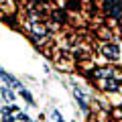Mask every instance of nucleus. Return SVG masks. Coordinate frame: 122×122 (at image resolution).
<instances>
[{"label":"nucleus","instance_id":"423d86ee","mask_svg":"<svg viewBox=\"0 0 122 122\" xmlns=\"http://www.w3.org/2000/svg\"><path fill=\"white\" fill-rule=\"evenodd\" d=\"M0 77L4 79V81H6V83H8V86H10V87H20V83H18V81H16V79H14V77H12V75H8V73H6V71H4V69H0Z\"/></svg>","mask_w":122,"mask_h":122},{"label":"nucleus","instance_id":"20e7f679","mask_svg":"<svg viewBox=\"0 0 122 122\" xmlns=\"http://www.w3.org/2000/svg\"><path fill=\"white\" fill-rule=\"evenodd\" d=\"M102 90L104 92H118L120 90V77H108V79H102Z\"/></svg>","mask_w":122,"mask_h":122},{"label":"nucleus","instance_id":"f03ea898","mask_svg":"<svg viewBox=\"0 0 122 122\" xmlns=\"http://www.w3.org/2000/svg\"><path fill=\"white\" fill-rule=\"evenodd\" d=\"M100 53H102V57H106V59H110V61H118V59H120V47L114 45V43L102 45Z\"/></svg>","mask_w":122,"mask_h":122},{"label":"nucleus","instance_id":"6e6552de","mask_svg":"<svg viewBox=\"0 0 122 122\" xmlns=\"http://www.w3.org/2000/svg\"><path fill=\"white\" fill-rule=\"evenodd\" d=\"M18 118H20V120H22V122H29V120H30V118H29V116H26V114H25V112H18Z\"/></svg>","mask_w":122,"mask_h":122},{"label":"nucleus","instance_id":"f257e3e1","mask_svg":"<svg viewBox=\"0 0 122 122\" xmlns=\"http://www.w3.org/2000/svg\"><path fill=\"white\" fill-rule=\"evenodd\" d=\"M102 8H104L106 16L110 18H122V0H104V4H102Z\"/></svg>","mask_w":122,"mask_h":122},{"label":"nucleus","instance_id":"9d476101","mask_svg":"<svg viewBox=\"0 0 122 122\" xmlns=\"http://www.w3.org/2000/svg\"><path fill=\"white\" fill-rule=\"evenodd\" d=\"M2 96H4L6 100H12V94H10L8 90H2Z\"/></svg>","mask_w":122,"mask_h":122},{"label":"nucleus","instance_id":"0eeeda50","mask_svg":"<svg viewBox=\"0 0 122 122\" xmlns=\"http://www.w3.org/2000/svg\"><path fill=\"white\" fill-rule=\"evenodd\" d=\"M20 96L25 98V100L29 102V104H35V102H33V96H30V94H29V92H26V90H22V87H20Z\"/></svg>","mask_w":122,"mask_h":122},{"label":"nucleus","instance_id":"7ed1b4c3","mask_svg":"<svg viewBox=\"0 0 122 122\" xmlns=\"http://www.w3.org/2000/svg\"><path fill=\"white\" fill-rule=\"evenodd\" d=\"M94 77L96 79H108V77H120V73H118L114 67H98V69H94Z\"/></svg>","mask_w":122,"mask_h":122},{"label":"nucleus","instance_id":"1a4fd4ad","mask_svg":"<svg viewBox=\"0 0 122 122\" xmlns=\"http://www.w3.org/2000/svg\"><path fill=\"white\" fill-rule=\"evenodd\" d=\"M2 122H14V118L10 116V114H4V116H2Z\"/></svg>","mask_w":122,"mask_h":122},{"label":"nucleus","instance_id":"39448f33","mask_svg":"<svg viewBox=\"0 0 122 122\" xmlns=\"http://www.w3.org/2000/svg\"><path fill=\"white\" fill-rule=\"evenodd\" d=\"M73 94H75V98H77L79 106H81V108H87V96H86V94L81 92V87L73 86Z\"/></svg>","mask_w":122,"mask_h":122}]
</instances>
